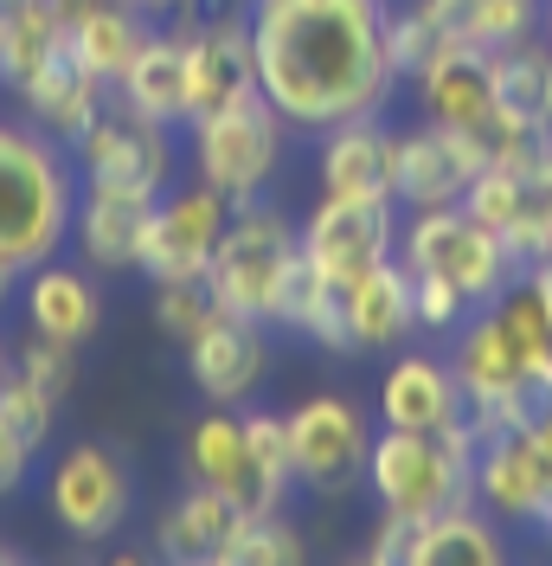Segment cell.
Masks as SVG:
<instances>
[{"label":"cell","mask_w":552,"mask_h":566,"mask_svg":"<svg viewBox=\"0 0 552 566\" xmlns=\"http://www.w3.org/2000/svg\"><path fill=\"white\" fill-rule=\"evenodd\" d=\"M257 45V91L296 136L392 109L405 77L385 52L392 0H244Z\"/></svg>","instance_id":"1"},{"label":"cell","mask_w":552,"mask_h":566,"mask_svg":"<svg viewBox=\"0 0 552 566\" xmlns=\"http://www.w3.org/2000/svg\"><path fill=\"white\" fill-rule=\"evenodd\" d=\"M77 161L33 116H0V264L33 271L71 245Z\"/></svg>","instance_id":"2"},{"label":"cell","mask_w":552,"mask_h":566,"mask_svg":"<svg viewBox=\"0 0 552 566\" xmlns=\"http://www.w3.org/2000/svg\"><path fill=\"white\" fill-rule=\"evenodd\" d=\"M476 451H482L476 424H449V431L380 424L367 451V495L380 502V515L431 522L456 502H476Z\"/></svg>","instance_id":"3"},{"label":"cell","mask_w":552,"mask_h":566,"mask_svg":"<svg viewBox=\"0 0 552 566\" xmlns=\"http://www.w3.org/2000/svg\"><path fill=\"white\" fill-rule=\"evenodd\" d=\"M289 123L276 116V104L264 91H251L238 104L206 109L180 129V155L193 180H206L212 193H225L232 207H251V200H270L283 187V168H289Z\"/></svg>","instance_id":"4"},{"label":"cell","mask_w":552,"mask_h":566,"mask_svg":"<svg viewBox=\"0 0 552 566\" xmlns=\"http://www.w3.org/2000/svg\"><path fill=\"white\" fill-rule=\"evenodd\" d=\"M302 264V232L296 219L276 207V200H251V207H232L225 232H219V251L206 264V290L219 310L251 322H276V303Z\"/></svg>","instance_id":"5"},{"label":"cell","mask_w":552,"mask_h":566,"mask_svg":"<svg viewBox=\"0 0 552 566\" xmlns=\"http://www.w3.org/2000/svg\"><path fill=\"white\" fill-rule=\"evenodd\" d=\"M405 97H412V109L424 123H444V129L476 136L488 148V161H520V155H533L546 142V136L514 129L501 116V104H495V59H488L482 45H444V52H431L405 77Z\"/></svg>","instance_id":"6"},{"label":"cell","mask_w":552,"mask_h":566,"mask_svg":"<svg viewBox=\"0 0 552 566\" xmlns=\"http://www.w3.org/2000/svg\"><path fill=\"white\" fill-rule=\"evenodd\" d=\"M399 264H405L412 277H437V283H449V290H463L476 310L495 303V296L520 277V258L501 245L463 200H456V207L405 212V219H399Z\"/></svg>","instance_id":"7"},{"label":"cell","mask_w":552,"mask_h":566,"mask_svg":"<svg viewBox=\"0 0 552 566\" xmlns=\"http://www.w3.org/2000/svg\"><path fill=\"white\" fill-rule=\"evenodd\" d=\"M283 431H289L296 495L341 502V495L367 490V451H373L380 419L360 399H347V392H309V399H296L283 412Z\"/></svg>","instance_id":"8"},{"label":"cell","mask_w":552,"mask_h":566,"mask_svg":"<svg viewBox=\"0 0 552 566\" xmlns=\"http://www.w3.org/2000/svg\"><path fill=\"white\" fill-rule=\"evenodd\" d=\"M71 161H77L84 187H116V193H136V200H161L173 187V168H180V129L129 109L109 91L104 109L71 136Z\"/></svg>","instance_id":"9"},{"label":"cell","mask_w":552,"mask_h":566,"mask_svg":"<svg viewBox=\"0 0 552 566\" xmlns=\"http://www.w3.org/2000/svg\"><path fill=\"white\" fill-rule=\"evenodd\" d=\"M45 515L71 534V541H84V547H97L109 534L129 528V515H136V470L129 458L104 444V438H77V444H59L52 458H45Z\"/></svg>","instance_id":"10"},{"label":"cell","mask_w":552,"mask_h":566,"mask_svg":"<svg viewBox=\"0 0 552 566\" xmlns=\"http://www.w3.org/2000/svg\"><path fill=\"white\" fill-rule=\"evenodd\" d=\"M399 200H315L309 219H296L302 232V258H309L321 277L347 290L367 271H380L385 258H399Z\"/></svg>","instance_id":"11"},{"label":"cell","mask_w":552,"mask_h":566,"mask_svg":"<svg viewBox=\"0 0 552 566\" xmlns=\"http://www.w3.org/2000/svg\"><path fill=\"white\" fill-rule=\"evenodd\" d=\"M180 470H187V483L219 490L238 515L289 509V502L270 490V476L257 470L251 431H244V406H206L200 419L187 424V431H180Z\"/></svg>","instance_id":"12"},{"label":"cell","mask_w":552,"mask_h":566,"mask_svg":"<svg viewBox=\"0 0 552 566\" xmlns=\"http://www.w3.org/2000/svg\"><path fill=\"white\" fill-rule=\"evenodd\" d=\"M232 219V200L212 193L206 180H173L168 193L148 212V239H141V277L173 283V277H206L219 232Z\"/></svg>","instance_id":"13"},{"label":"cell","mask_w":552,"mask_h":566,"mask_svg":"<svg viewBox=\"0 0 552 566\" xmlns=\"http://www.w3.org/2000/svg\"><path fill=\"white\" fill-rule=\"evenodd\" d=\"M482 168H488V148L476 136L417 116L412 129H399V148H392V200H399V212L456 207Z\"/></svg>","instance_id":"14"},{"label":"cell","mask_w":552,"mask_h":566,"mask_svg":"<svg viewBox=\"0 0 552 566\" xmlns=\"http://www.w3.org/2000/svg\"><path fill=\"white\" fill-rule=\"evenodd\" d=\"M187 380L206 406H251L270 380V322L212 310L206 328L187 342Z\"/></svg>","instance_id":"15"},{"label":"cell","mask_w":552,"mask_h":566,"mask_svg":"<svg viewBox=\"0 0 552 566\" xmlns=\"http://www.w3.org/2000/svg\"><path fill=\"white\" fill-rule=\"evenodd\" d=\"M373 419L399 424V431H449V424H469V392L449 367L444 342L437 348H392V367L380 374L373 392Z\"/></svg>","instance_id":"16"},{"label":"cell","mask_w":552,"mask_h":566,"mask_svg":"<svg viewBox=\"0 0 552 566\" xmlns=\"http://www.w3.org/2000/svg\"><path fill=\"white\" fill-rule=\"evenodd\" d=\"M187 59H193V116L225 109L257 91V45H251V7L212 0L187 20ZM187 116V123H193Z\"/></svg>","instance_id":"17"},{"label":"cell","mask_w":552,"mask_h":566,"mask_svg":"<svg viewBox=\"0 0 552 566\" xmlns=\"http://www.w3.org/2000/svg\"><path fill=\"white\" fill-rule=\"evenodd\" d=\"M476 502L501 528H540V515L552 509V458L540 451L533 424L482 438V451H476Z\"/></svg>","instance_id":"18"},{"label":"cell","mask_w":552,"mask_h":566,"mask_svg":"<svg viewBox=\"0 0 552 566\" xmlns=\"http://www.w3.org/2000/svg\"><path fill=\"white\" fill-rule=\"evenodd\" d=\"M392 148H399V129L385 123V109L347 116L335 129L309 136L315 193H328V200H392Z\"/></svg>","instance_id":"19"},{"label":"cell","mask_w":552,"mask_h":566,"mask_svg":"<svg viewBox=\"0 0 552 566\" xmlns=\"http://www.w3.org/2000/svg\"><path fill=\"white\" fill-rule=\"evenodd\" d=\"M20 310H26V328L45 335V342H65V348H84L97 328H104V290H97V271L91 264H65L45 258L20 277Z\"/></svg>","instance_id":"20"},{"label":"cell","mask_w":552,"mask_h":566,"mask_svg":"<svg viewBox=\"0 0 552 566\" xmlns=\"http://www.w3.org/2000/svg\"><path fill=\"white\" fill-rule=\"evenodd\" d=\"M148 212H155V200L116 193V187H84L77 180V212H71V251H77V264H91L97 277L141 271Z\"/></svg>","instance_id":"21"},{"label":"cell","mask_w":552,"mask_h":566,"mask_svg":"<svg viewBox=\"0 0 552 566\" xmlns=\"http://www.w3.org/2000/svg\"><path fill=\"white\" fill-rule=\"evenodd\" d=\"M116 97L168 129H187L193 116V59H187V20H168V27H148L141 52L129 59Z\"/></svg>","instance_id":"22"},{"label":"cell","mask_w":552,"mask_h":566,"mask_svg":"<svg viewBox=\"0 0 552 566\" xmlns=\"http://www.w3.org/2000/svg\"><path fill=\"white\" fill-rule=\"evenodd\" d=\"M13 97H20V116H33L45 136H59L71 148V136H77V129L104 109L109 84L84 65L77 52H71V39H59V52H52V59H45V65H39L33 77L13 91Z\"/></svg>","instance_id":"23"},{"label":"cell","mask_w":552,"mask_h":566,"mask_svg":"<svg viewBox=\"0 0 552 566\" xmlns=\"http://www.w3.org/2000/svg\"><path fill=\"white\" fill-rule=\"evenodd\" d=\"M341 303H347V348L353 354H392L417 335L412 271H405L399 258H385L380 271H367L360 283H347Z\"/></svg>","instance_id":"24"},{"label":"cell","mask_w":552,"mask_h":566,"mask_svg":"<svg viewBox=\"0 0 552 566\" xmlns=\"http://www.w3.org/2000/svg\"><path fill=\"white\" fill-rule=\"evenodd\" d=\"M444 354H449V367H456V380H463V392H469V406H488V399L540 387V380L527 374V360L514 354L508 328L495 322V310H476V316L444 342Z\"/></svg>","instance_id":"25"},{"label":"cell","mask_w":552,"mask_h":566,"mask_svg":"<svg viewBox=\"0 0 552 566\" xmlns=\"http://www.w3.org/2000/svg\"><path fill=\"white\" fill-rule=\"evenodd\" d=\"M508 554H514L508 547V528L488 515L482 502H456L444 515L417 522L412 560L405 566H501Z\"/></svg>","instance_id":"26"},{"label":"cell","mask_w":552,"mask_h":566,"mask_svg":"<svg viewBox=\"0 0 552 566\" xmlns=\"http://www.w3.org/2000/svg\"><path fill=\"white\" fill-rule=\"evenodd\" d=\"M488 59H495L501 116L527 136H552V45L540 33H527L514 45H501V52H488Z\"/></svg>","instance_id":"27"},{"label":"cell","mask_w":552,"mask_h":566,"mask_svg":"<svg viewBox=\"0 0 552 566\" xmlns=\"http://www.w3.org/2000/svg\"><path fill=\"white\" fill-rule=\"evenodd\" d=\"M232 522H238V509H232L225 495L206 490V483H187V490L155 515V554H161V560H219Z\"/></svg>","instance_id":"28"},{"label":"cell","mask_w":552,"mask_h":566,"mask_svg":"<svg viewBox=\"0 0 552 566\" xmlns=\"http://www.w3.org/2000/svg\"><path fill=\"white\" fill-rule=\"evenodd\" d=\"M52 424H59V406L39 399V392L7 367V380H0V495H13L33 476L39 451L52 444Z\"/></svg>","instance_id":"29"},{"label":"cell","mask_w":552,"mask_h":566,"mask_svg":"<svg viewBox=\"0 0 552 566\" xmlns=\"http://www.w3.org/2000/svg\"><path fill=\"white\" fill-rule=\"evenodd\" d=\"M508 175H514V212H508L501 245L514 251L520 271H527V264L552 258V136L533 155L508 161Z\"/></svg>","instance_id":"30"},{"label":"cell","mask_w":552,"mask_h":566,"mask_svg":"<svg viewBox=\"0 0 552 566\" xmlns=\"http://www.w3.org/2000/svg\"><path fill=\"white\" fill-rule=\"evenodd\" d=\"M13 374H20L39 399L65 406L71 387H77V348H65V342H45V335H26V348L13 354Z\"/></svg>","instance_id":"31"},{"label":"cell","mask_w":552,"mask_h":566,"mask_svg":"<svg viewBox=\"0 0 552 566\" xmlns=\"http://www.w3.org/2000/svg\"><path fill=\"white\" fill-rule=\"evenodd\" d=\"M219 310L212 303V290H206V277H173V283H155V328L161 335H173L180 348L206 328V316Z\"/></svg>","instance_id":"32"},{"label":"cell","mask_w":552,"mask_h":566,"mask_svg":"<svg viewBox=\"0 0 552 566\" xmlns=\"http://www.w3.org/2000/svg\"><path fill=\"white\" fill-rule=\"evenodd\" d=\"M527 33H540V0H469V45L501 52Z\"/></svg>","instance_id":"33"},{"label":"cell","mask_w":552,"mask_h":566,"mask_svg":"<svg viewBox=\"0 0 552 566\" xmlns=\"http://www.w3.org/2000/svg\"><path fill=\"white\" fill-rule=\"evenodd\" d=\"M244 431H251V451H257V470L270 476V490L283 502H296V476H289V431H283V412L270 406H244Z\"/></svg>","instance_id":"34"},{"label":"cell","mask_w":552,"mask_h":566,"mask_svg":"<svg viewBox=\"0 0 552 566\" xmlns=\"http://www.w3.org/2000/svg\"><path fill=\"white\" fill-rule=\"evenodd\" d=\"M412 296H417V335H431V342H449L463 322L476 316V303L437 277H412Z\"/></svg>","instance_id":"35"},{"label":"cell","mask_w":552,"mask_h":566,"mask_svg":"<svg viewBox=\"0 0 552 566\" xmlns=\"http://www.w3.org/2000/svg\"><path fill=\"white\" fill-rule=\"evenodd\" d=\"M123 7H136L148 27H168V20H193V13H206L212 0H123Z\"/></svg>","instance_id":"36"},{"label":"cell","mask_w":552,"mask_h":566,"mask_svg":"<svg viewBox=\"0 0 552 566\" xmlns=\"http://www.w3.org/2000/svg\"><path fill=\"white\" fill-rule=\"evenodd\" d=\"M20 277H26V271H13V264H0V310H7L13 296H20Z\"/></svg>","instance_id":"37"},{"label":"cell","mask_w":552,"mask_h":566,"mask_svg":"<svg viewBox=\"0 0 552 566\" xmlns=\"http://www.w3.org/2000/svg\"><path fill=\"white\" fill-rule=\"evenodd\" d=\"M540 39L552 45V0H540Z\"/></svg>","instance_id":"38"},{"label":"cell","mask_w":552,"mask_h":566,"mask_svg":"<svg viewBox=\"0 0 552 566\" xmlns=\"http://www.w3.org/2000/svg\"><path fill=\"white\" fill-rule=\"evenodd\" d=\"M0 560H20V547H13V541H0Z\"/></svg>","instance_id":"39"},{"label":"cell","mask_w":552,"mask_h":566,"mask_svg":"<svg viewBox=\"0 0 552 566\" xmlns=\"http://www.w3.org/2000/svg\"><path fill=\"white\" fill-rule=\"evenodd\" d=\"M7 27H13V13H7V7H0V45H7Z\"/></svg>","instance_id":"40"},{"label":"cell","mask_w":552,"mask_h":566,"mask_svg":"<svg viewBox=\"0 0 552 566\" xmlns=\"http://www.w3.org/2000/svg\"><path fill=\"white\" fill-rule=\"evenodd\" d=\"M7 367H13V354H7V342H0V380H7Z\"/></svg>","instance_id":"41"},{"label":"cell","mask_w":552,"mask_h":566,"mask_svg":"<svg viewBox=\"0 0 552 566\" xmlns=\"http://www.w3.org/2000/svg\"><path fill=\"white\" fill-rule=\"evenodd\" d=\"M540 534H546V541H552V509H546V515H540Z\"/></svg>","instance_id":"42"}]
</instances>
